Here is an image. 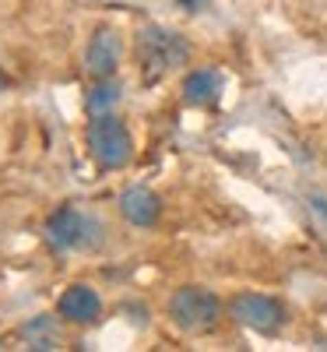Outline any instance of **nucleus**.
<instances>
[{
    "label": "nucleus",
    "mask_w": 327,
    "mask_h": 352,
    "mask_svg": "<svg viewBox=\"0 0 327 352\" xmlns=\"http://www.w3.org/2000/svg\"><path fill=\"white\" fill-rule=\"evenodd\" d=\"M137 71H141V81L144 85H155L159 78H166L169 71L183 67L190 60V43L172 32L166 25H144L137 32Z\"/></svg>",
    "instance_id": "f257e3e1"
},
{
    "label": "nucleus",
    "mask_w": 327,
    "mask_h": 352,
    "mask_svg": "<svg viewBox=\"0 0 327 352\" xmlns=\"http://www.w3.org/2000/svg\"><path fill=\"white\" fill-rule=\"evenodd\" d=\"M84 148H88V159H92L102 173L124 169L134 159L131 131H127V124L116 113L88 116V124H84Z\"/></svg>",
    "instance_id": "f03ea898"
},
{
    "label": "nucleus",
    "mask_w": 327,
    "mask_h": 352,
    "mask_svg": "<svg viewBox=\"0 0 327 352\" xmlns=\"http://www.w3.org/2000/svg\"><path fill=\"white\" fill-rule=\"evenodd\" d=\"M225 317L222 300L204 285H183L169 296V320L183 335H212Z\"/></svg>",
    "instance_id": "7ed1b4c3"
},
{
    "label": "nucleus",
    "mask_w": 327,
    "mask_h": 352,
    "mask_svg": "<svg viewBox=\"0 0 327 352\" xmlns=\"http://www.w3.org/2000/svg\"><path fill=\"white\" fill-rule=\"evenodd\" d=\"M225 310L236 324H243L257 335H278L289 324V310L282 307V300L264 296V292H236Z\"/></svg>",
    "instance_id": "20e7f679"
},
{
    "label": "nucleus",
    "mask_w": 327,
    "mask_h": 352,
    "mask_svg": "<svg viewBox=\"0 0 327 352\" xmlns=\"http://www.w3.org/2000/svg\"><path fill=\"white\" fill-rule=\"evenodd\" d=\"M116 208H120L124 222H131L134 229H152L162 219V197L144 184H131L116 197Z\"/></svg>",
    "instance_id": "39448f33"
},
{
    "label": "nucleus",
    "mask_w": 327,
    "mask_h": 352,
    "mask_svg": "<svg viewBox=\"0 0 327 352\" xmlns=\"http://www.w3.org/2000/svg\"><path fill=\"white\" fill-rule=\"evenodd\" d=\"M84 226H88V215H81L74 204H64V208H56V212L46 219V229H43L46 247H49L53 254H67V250L81 247V240H84Z\"/></svg>",
    "instance_id": "423d86ee"
},
{
    "label": "nucleus",
    "mask_w": 327,
    "mask_h": 352,
    "mask_svg": "<svg viewBox=\"0 0 327 352\" xmlns=\"http://www.w3.org/2000/svg\"><path fill=\"white\" fill-rule=\"evenodd\" d=\"M56 314H60V320H67V324H95V320L102 317V296L92 285L74 282L60 292Z\"/></svg>",
    "instance_id": "0eeeda50"
},
{
    "label": "nucleus",
    "mask_w": 327,
    "mask_h": 352,
    "mask_svg": "<svg viewBox=\"0 0 327 352\" xmlns=\"http://www.w3.org/2000/svg\"><path fill=\"white\" fill-rule=\"evenodd\" d=\"M120 53H124L120 32H116V28H99V32L88 39L84 71L92 74V78H113L116 67H120Z\"/></svg>",
    "instance_id": "6e6552de"
},
{
    "label": "nucleus",
    "mask_w": 327,
    "mask_h": 352,
    "mask_svg": "<svg viewBox=\"0 0 327 352\" xmlns=\"http://www.w3.org/2000/svg\"><path fill=\"white\" fill-rule=\"evenodd\" d=\"M180 92H183V102L194 106V109H212L222 92H225V78L215 71V67H197L183 78L180 85Z\"/></svg>",
    "instance_id": "1a4fd4ad"
},
{
    "label": "nucleus",
    "mask_w": 327,
    "mask_h": 352,
    "mask_svg": "<svg viewBox=\"0 0 327 352\" xmlns=\"http://www.w3.org/2000/svg\"><path fill=\"white\" fill-rule=\"evenodd\" d=\"M120 96H124V88H120V81H116V74L113 78H95V85L84 92V113L88 116L113 113L116 102H120Z\"/></svg>",
    "instance_id": "9d476101"
},
{
    "label": "nucleus",
    "mask_w": 327,
    "mask_h": 352,
    "mask_svg": "<svg viewBox=\"0 0 327 352\" xmlns=\"http://www.w3.org/2000/svg\"><path fill=\"white\" fill-rule=\"evenodd\" d=\"M21 338L28 349H36V352H49V349H60L64 338H60V328H56V320L53 317H32L28 324L21 328Z\"/></svg>",
    "instance_id": "9b49d317"
},
{
    "label": "nucleus",
    "mask_w": 327,
    "mask_h": 352,
    "mask_svg": "<svg viewBox=\"0 0 327 352\" xmlns=\"http://www.w3.org/2000/svg\"><path fill=\"white\" fill-rule=\"evenodd\" d=\"M180 4H183V8H187V11H201V8H197V4H204V0H180Z\"/></svg>",
    "instance_id": "f8f14e48"
},
{
    "label": "nucleus",
    "mask_w": 327,
    "mask_h": 352,
    "mask_svg": "<svg viewBox=\"0 0 327 352\" xmlns=\"http://www.w3.org/2000/svg\"><path fill=\"white\" fill-rule=\"evenodd\" d=\"M8 85H11V81H8L4 74H0V96H4V92H8Z\"/></svg>",
    "instance_id": "ddd939ff"
}]
</instances>
